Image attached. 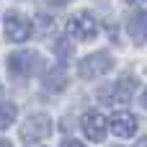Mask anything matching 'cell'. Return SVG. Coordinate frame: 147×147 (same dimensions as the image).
I'll return each instance as SVG.
<instances>
[{
  "mask_svg": "<svg viewBox=\"0 0 147 147\" xmlns=\"http://www.w3.org/2000/svg\"><path fill=\"white\" fill-rule=\"evenodd\" d=\"M134 78H119L116 83H111V85H103L101 90H98V101L101 103H106V106H127L129 101H132V96H134Z\"/></svg>",
  "mask_w": 147,
  "mask_h": 147,
  "instance_id": "obj_1",
  "label": "cell"
},
{
  "mask_svg": "<svg viewBox=\"0 0 147 147\" xmlns=\"http://www.w3.org/2000/svg\"><path fill=\"white\" fill-rule=\"evenodd\" d=\"M41 67H44V57L36 52H13L8 57L10 75H34V72H41Z\"/></svg>",
  "mask_w": 147,
  "mask_h": 147,
  "instance_id": "obj_2",
  "label": "cell"
},
{
  "mask_svg": "<svg viewBox=\"0 0 147 147\" xmlns=\"http://www.w3.org/2000/svg\"><path fill=\"white\" fill-rule=\"evenodd\" d=\"M52 134V119L47 114H34L23 121V129H21V140L26 145H36L41 140H47Z\"/></svg>",
  "mask_w": 147,
  "mask_h": 147,
  "instance_id": "obj_3",
  "label": "cell"
},
{
  "mask_svg": "<svg viewBox=\"0 0 147 147\" xmlns=\"http://www.w3.org/2000/svg\"><path fill=\"white\" fill-rule=\"evenodd\" d=\"M111 67H114L111 54H109V52H96V54L85 57V59L78 65V72H80V78H83V80H93V78L106 75Z\"/></svg>",
  "mask_w": 147,
  "mask_h": 147,
  "instance_id": "obj_4",
  "label": "cell"
},
{
  "mask_svg": "<svg viewBox=\"0 0 147 147\" xmlns=\"http://www.w3.org/2000/svg\"><path fill=\"white\" fill-rule=\"evenodd\" d=\"M31 31H34V26H31V21H28L26 16L16 13V10L5 13V36H8L10 41L23 44V41L31 36Z\"/></svg>",
  "mask_w": 147,
  "mask_h": 147,
  "instance_id": "obj_5",
  "label": "cell"
},
{
  "mask_svg": "<svg viewBox=\"0 0 147 147\" xmlns=\"http://www.w3.org/2000/svg\"><path fill=\"white\" fill-rule=\"evenodd\" d=\"M67 31H70L75 39H80V41H88V39H93V36L98 34V23H96V18H93L90 13L80 10V13H75V16L67 21Z\"/></svg>",
  "mask_w": 147,
  "mask_h": 147,
  "instance_id": "obj_6",
  "label": "cell"
},
{
  "mask_svg": "<svg viewBox=\"0 0 147 147\" xmlns=\"http://www.w3.org/2000/svg\"><path fill=\"white\" fill-rule=\"evenodd\" d=\"M83 132H85V137H88L90 142H103L106 134H109V121H106V116L98 114V111H88V114L83 116Z\"/></svg>",
  "mask_w": 147,
  "mask_h": 147,
  "instance_id": "obj_7",
  "label": "cell"
},
{
  "mask_svg": "<svg viewBox=\"0 0 147 147\" xmlns=\"http://www.w3.org/2000/svg\"><path fill=\"white\" fill-rule=\"evenodd\" d=\"M127 31H129V36L134 39V44H147V16L142 10L129 13V18H127Z\"/></svg>",
  "mask_w": 147,
  "mask_h": 147,
  "instance_id": "obj_8",
  "label": "cell"
},
{
  "mask_svg": "<svg viewBox=\"0 0 147 147\" xmlns=\"http://www.w3.org/2000/svg\"><path fill=\"white\" fill-rule=\"evenodd\" d=\"M111 129H114V134H119V137H134V132H137V119L129 114V111H119V114H114L111 116Z\"/></svg>",
  "mask_w": 147,
  "mask_h": 147,
  "instance_id": "obj_9",
  "label": "cell"
},
{
  "mask_svg": "<svg viewBox=\"0 0 147 147\" xmlns=\"http://www.w3.org/2000/svg\"><path fill=\"white\" fill-rule=\"evenodd\" d=\"M65 83H67V75H65L62 67H57V70H52V72L44 75V90L47 93H59L65 88Z\"/></svg>",
  "mask_w": 147,
  "mask_h": 147,
  "instance_id": "obj_10",
  "label": "cell"
},
{
  "mask_svg": "<svg viewBox=\"0 0 147 147\" xmlns=\"http://www.w3.org/2000/svg\"><path fill=\"white\" fill-rule=\"evenodd\" d=\"M16 106L13 103H0V129H5L10 121H16Z\"/></svg>",
  "mask_w": 147,
  "mask_h": 147,
  "instance_id": "obj_11",
  "label": "cell"
},
{
  "mask_svg": "<svg viewBox=\"0 0 147 147\" xmlns=\"http://www.w3.org/2000/svg\"><path fill=\"white\" fill-rule=\"evenodd\" d=\"M67 52H70L67 49V41H57V54L59 57H67Z\"/></svg>",
  "mask_w": 147,
  "mask_h": 147,
  "instance_id": "obj_12",
  "label": "cell"
},
{
  "mask_svg": "<svg viewBox=\"0 0 147 147\" xmlns=\"http://www.w3.org/2000/svg\"><path fill=\"white\" fill-rule=\"evenodd\" d=\"M62 145L65 147H80V140H65Z\"/></svg>",
  "mask_w": 147,
  "mask_h": 147,
  "instance_id": "obj_13",
  "label": "cell"
},
{
  "mask_svg": "<svg viewBox=\"0 0 147 147\" xmlns=\"http://www.w3.org/2000/svg\"><path fill=\"white\" fill-rule=\"evenodd\" d=\"M47 3H49V5H57V8H62V5H67L70 0H47Z\"/></svg>",
  "mask_w": 147,
  "mask_h": 147,
  "instance_id": "obj_14",
  "label": "cell"
},
{
  "mask_svg": "<svg viewBox=\"0 0 147 147\" xmlns=\"http://www.w3.org/2000/svg\"><path fill=\"white\" fill-rule=\"evenodd\" d=\"M142 103H145V109H147V88H145V93H142Z\"/></svg>",
  "mask_w": 147,
  "mask_h": 147,
  "instance_id": "obj_15",
  "label": "cell"
},
{
  "mask_svg": "<svg viewBox=\"0 0 147 147\" xmlns=\"http://www.w3.org/2000/svg\"><path fill=\"white\" fill-rule=\"evenodd\" d=\"M129 5H140V3H145V0H127Z\"/></svg>",
  "mask_w": 147,
  "mask_h": 147,
  "instance_id": "obj_16",
  "label": "cell"
},
{
  "mask_svg": "<svg viewBox=\"0 0 147 147\" xmlns=\"http://www.w3.org/2000/svg\"><path fill=\"white\" fill-rule=\"evenodd\" d=\"M3 96H5V88H3V85H0V98H3Z\"/></svg>",
  "mask_w": 147,
  "mask_h": 147,
  "instance_id": "obj_17",
  "label": "cell"
}]
</instances>
